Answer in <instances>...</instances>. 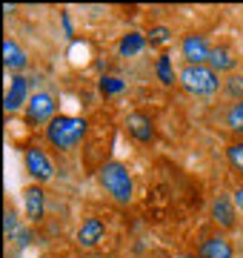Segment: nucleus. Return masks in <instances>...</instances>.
<instances>
[{"instance_id": "nucleus-1", "label": "nucleus", "mask_w": 243, "mask_h": 258, "mask_svg": "<svg viewBox=\"0 0 243 258\" xmlns=\"http://www.w3.org/2000/svg\"><path fill=\"white\" fill-rule=\"evenodd\" d=\"M86 123L83 118H75V115H57L52 123L46 126V141L60 152H72V149L80 147V141L86 138Z\"/></svg>"}, {"instance_id": "nucleus-2", "label": "nucleus", "mask_w": 243, "mask_h": 258, "mask_svg": "<svg viewBox=\"0 0 243 258\" xmlns=\"http://www.w3.org/2000/svg\"><path fill=\"white\" fill-rule=\"evenodd\" d=\"M97 178H100V186H103L109 195H112L117 204H129V201H132L135 184H132L129 169H126L120 161H106V164L100 166Z\"/></svg>"}, {"instance_id": "nucleus-3", "label": "nucleus", "mask_w": 243, "mask_h": 258, "mask_svg": "<svg viewBox=\"0 0 243 258\" xmlns=\"http://www.w3.org/2000/svg\"><path fill=\"white\" fill-rule=\"evenodd\" d=\"M178 83L195 98H209L220 89V75L209 66H183L178 72Z\"/></svg>"}, {"instance_id": "nucleus-4", "label": "nucleus", "mask_w": 243, "mask_h": 258, "mask_svg": "<svg viewBox=\"0 0 243 258\" xmlns=\"http://www.w3.org/2000/svg\"><path fill=\"white\" fill-rule=\"evenodd\" d=\"M209 55H212V46H209V40L203 35H183L180 40V57L186 60V66H206L209 63Z\"/></svg>"}, {"instance_id": "nucleus-5", "label": "nucleus", "mask_w": 243, "mask_h": 258, "mask_svg": "<svg viewBox=\"0 0 243 258\" xmlns=\"http://www.w3.org/2000/svg\"><path fill=\"white\" fill-rule=\"evenodd\" d=\"M57 118V103L49 92H35L26 103V120L29 123H52Z\"/></svg>"}, {"instance_id": "nucleus-6", "label": "nucleus", "mask_w": 243, "mask_h": 258, "mask_svg": "<svg viewBox=\"0 0 243 258\" xmlns=\"http://www.w3.org/2000/svg\"><path fill=\"white\" fill-rule=\"evenodd\" d=\"M23 166H26V172L32 175L35 184H46V181H52V175H55V166H52L49 155L38 147H29L26 152H23Z\"/></svg>"}, {"instance_id": "nucleus-7", "label": "nucleus", "mask_w": 243, "mask_h": 258, "mask_svg": "<svg viewBox=\"0 0 243 258\" xmlns=\"http://www.w3.org/2000/svg\"><path fill=\"white\" fill-rule=\"evenodd\" d=\"M29 81L23 78V75H15L9 83V89H6V98H3V109L9 112H18V109H26V103H29Z\"/></svg>"}, {"instance_id": "nucleus-8", "label": "nucleus", "mask_w": 243, "mask_h": 258, "mask_svg": "<svg viewBox=\"0 0 243 258\" xmlns=\"http://www.w3.org/2000/svg\"><path fill=\"white\" fill-rule=\"evenodd\" d=\"M212 221L220 227V230H232L234 224H237V207H234V198L229 195H217L215 201H212Z\"/></svg>"}, {"instance_id": "nucleus-9", "label": "nucleus", "mask_w": 243, "mask_h": 258, "mask_svg": "<svg viewBox=\"0 0 243 258\" xmlns=\"http://www.w3.org/2000/svg\"><path fill=\"white\" fill-rule=\"evenodd\" d=\"M123 123H126V132H129L138 144H149V141L155 138V123H152V118L146 112H129Z\"/></svg>"}, {"instance_id": "nucleus-10", "label": "nucleus", "mask_w": 243, "mask_h": 258, "mask_svg": "<svg viewBox=\"0 0 243 258\" xmlns=\"http://www.w3.org/2000/svg\"><path fill=\"white\" fill-rule=\"evenodd\" d=\"M23 207H26V218L32 224L43 221V212H46V192L40 184H32L23 189Z\"/></svg>"}, {"instance_id": "nucleus-11", "label": "nucleus", "mask_w": 243, "mask_h": 258, "mask_svg": "<svg viewBox=\"0 0 243 258\" xmlns=\"http://www.w3.org/2000/svg\"><path fill=\"white\" fill-rule=\"evenodd\" d=\"M197 255L200 258H234V247L232 241L226 238V235H209V238L200 241V247H197Z\"/></svg>"}, {"instance_id": "nucleus-12", "label": "nucleus", "mask_w": 243, "mask_h": 258, "mask_svg": "<svg viewBox=\"0 0 243 258\" xmlns=\"http://www.w3.org/2000/svg\"><path fill=\"white\" fill-rule=\"evenodd\" d=\"M103 235H106V227H103L100 218H86L80 224V230H77V244L86 249H92L103 241Z\"/></svg>"}, {"instance_id": "nucleus-13", "label": "nucleus", "mask_w": 243, "mask_h": 258, "mask_svg": "<svg viewBox=\"0 0 243 258\" xmlns=\"http://www.w3.org/2000/svg\"><path fill=\"white\" fill-rule=\"evenodd\" d=\"M209 69H215L217 75H234V66H237V57L229 46H212V55H209Z\"/></svg>"}, {"instance_id": "nucleus-14", "label": "nucleus", "mask_w": 243, "mask_h": 258, "mask_svg": "<svg viewBox=\"0 0 243 258\" xmlns=\"http://www.w3.org/2000/svg\"><path fill=\"white\" fill-rule=\"evenodd\" d=\"M3 63H6V69H12L15 75H20V69L29 63L26 52H23V46H20L15 37H6V40H3Z\"/></svg>"}, {"instance_id": "nucleus-15", "label": "nucleus", "mask_w": 243, "mask_h": 258, "mask_svg": "<svg viewBox=\"0 0 243 258\" xmlns=\"http://www.w3.org/2000/svg\"><path fill=\"white\" fill-rule=\"evenodd\" d=\"M143 49H146V37L141 32H129V35L120 37V43H117V52L123 57H132V55H141Z\"/></svg>"}, {"instance_id": "nucleus-16", "label": "nucleus", "mask_w": 243, "mask_h": 258, "mask_svg": "<svg viewBox=\"0 0 243 258\" xmlns=\"http://www.w3.org/2000/svg\"><path fill=\"white\" fill-rule=\"evenodd\" d=\"M223 92H226V98H232L234 103L243 101V75H240V72L226 75V81H223Z\"/></svg>"}, {"instance_id": "nucleus-17", "label": "nucleus", "mask_w": 243, "mask_h": 258, "mask_svg": "<svg viewBox=\"0 0 243 258\" xmlns=\"http://www.w3.org/2000/svg\"><path fill=\"white\" fill-rule=\"evenodd\" d=\"M226 126L232 129L234 135H243V101L232 103L226 109Z\"/></svg>"}, {"instance_id": "nucleus-18", "label": "nucleus", "mask_w": 243, "mask_h": 258, "mask_svg": "<svg viewBox=\"0 0 243 258\" xmlns=\"http://www.w3.org/2000/svg\"><path fill=\"white\" fill-rule=\"evenodd\" d=\"M18 230H20L18 212L12 210V207H6V210H3V232H6V238H15Z\"/></svg>"}, {"instance_id": "nucleus-19", "label": "nucleus", "mask_w": 243, "mask_h": 258, "mask_svg": "<svg viewBox=\"0 0 243 258\" xmlns=\"http://www.w3.org/2000/svg\"><path fill=\"white\" fill-rule=\"evenodd\" d=\"M155 69H158V78H160V83H163V86H172V83H175V75H172V60H169V55H160Z\"/></svg>"}, {"instance_id": "nucleus-20", "label": "nucleus", "mask_w": 243, "mask_h": 258, "mask_svg": "<svg viewBox=\"0 0 243 258\" xmlns=\"http://www.w3.org/2000/svg\"><path fill=\"white\" fill-rule=\"evenodd\" d=\"M226 158H229V164L243 172V141H232L229 147H226Z\"/></svg>"}, {"instance_id": "nucleus-21", "label": "nucleus", "mask_w": 243, "mask_h": 258, "mask_svg": "<svg viewBox=\"0 0 243 258\" xmlns=\"http://www.w3.org/2000/svg\"><path fill=\"white\" fill-rule=\"evenodd\" d=\"M149 40H152V46H166V43H172V29L169 26H152Z\"/></svg>"}, {"instance_id": "nucleus-22", "label": "nucleus", "mask_w": 243, "mask_h": 258, "mask_svg": "<svg viewBox=\"0 0 243 258\" xmlns=\"http://www.w3.org/2000/svg\"><path fill=\"white\" fill-rule=\"evenodd\" d=\"M126 89V83L120 81V78H100V92L103 95H117Z\"/></svg>"}, {"instance_id": "nucleus-23", "label": "nucleus", "mask_w": 243, "mask_h": 258, "mask_svg": "<svg viewBox=\"0 0 243 258\" xmlns=\"http://www.w3.org/2000/svg\"><path fill=\"white\" fill-rule=\"evenodd\" d=\"M232 198H234V207H237V210L243 212V186H237V189H234Z\"/></svg>"}, {"instance_id": "nucleus-24", "label": "nucleus", "mask_w": 243, "mask_h": 258, "mask_svg": "<svg viewBox=\"0 0 243 258\" xmlns=\"http://www.w3.org/2000/svg\"><path fill=\"white\" fill-rule=\"evenodd\" d=\"M197 258H200V255H197Z\"/></svg>"}]
</instances>
